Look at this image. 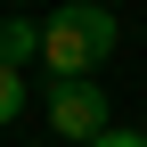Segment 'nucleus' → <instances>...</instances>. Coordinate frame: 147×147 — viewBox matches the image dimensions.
<instances>
[{
  "label": "nucleus",
  "mask_w": 147,
  "mask_h": 147,
  "mask_svg": "<svg viewBox=\"0 0 147 147\" xmlns=\"http://www.w3.org/2000/svg\"><path fill=\"white\" fill-rule=\"evenodd\" d=\"M106 49H115V8H98V0H65L41 25V65L57 82H90V65Z\"/></svg>",
  "instance_id": "1"
},
{
  "label": "nucleus",
  "mask_w": 147,
  "mask_h": 147,
  "mask_svg": "<svg viewBox=\"0 0 147 147\" xmlns=\"http://www.w3.org/2000/svg\"><path fill=\"white\" fill-rule=\"evenodd\" d=\"M49 131H57V139H106V98H98V90H90V82H57V90H49Z\"/></svg>",
  "instance_id": "2"
},
{
  "label": "nucleus",
  "mask_w": 147,
  "mask_h": 147,
  "mask_svg": "<svg viewBox=\"0 0 147 147\" xmlns=\"http://www.w3.org/2000/svg\"><path fill=\"white\" fill-rule=\"evenodd\" d=\"M25 57H41V25L8 16V25H0V65H25Z\"/></svg>",
  "instance_id": "3"
},
{
  "label": "nucleus",
  "mask_w": 147,
  "mask_h": 147,
  "mask_svg": "<svg viewBox=\"0 0 147 147\" xmlns=\"http://www.w3.org/2000/svg\"><path fill=\"white\" fill-rule=\"evenodd\" d=\"M16 106H25V82H16V65H0V131L16 123Z\"/></svg>",
  "instance_id": "4"
},
{
  "label": "nucleus",
  "mask_w": 147,
  "mask_h": 147,
  "mask_svg": "<svg viewBox=\"0 0 147 147\" xmlns=\"http://www.w3.org/2000/svg\"><path fill=\"white\" fill-rule=\"evenodd\" d=\"M90 147H147L139 131H106V139H90Z\"/></svg>",
  "instance_id": "5"
}]
</instances>
